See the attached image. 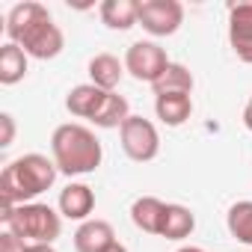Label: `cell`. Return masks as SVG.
<instances>
[{"instance_id": "1", "label": "cell", "mask_w": 252, "mask_h": 252, "mask_svg": "<svg viewBox=\"0 0 252 252\" xmlns=\"http://www.w3.org/2000/svg\"><path fill=\"white\" fill-rule=\"evenodd\" d=\"M6 36L33 60H54V57H60L63 45H65L63 30L54 24L51 12L42 3H33V0H24V3L9 9Z\"/></svg>"}, {"instance_id": "2", "label": "cell", "mask_w": 252, "mask_h": 252, "mask_svg": "<svg viewBox=\"0 0 252 252\" xmlns=\"http://www.w3.org/2000/svg\"><path fill=\"white\" fill-rule=\"evenodd\" d=\"M57 172L60 169H57L54 158L48 160L39 152L21 155L0 172V199H3V205H27L54 187Z\"/></svg>"}, {"instance_id": "3", "label": "cell", "mask_w": 252, "mask_h": 252, "mask_svg": "<svg viewBox=\"0 0 252 252\" xmlns=\"http://www.w3.org/2000/svg\"><path fill=\"white\" fill-rule=\"evenodd\" d=\"M51 155L54 163L63 175H89L101 166L104 160V149L98 143V137L77 122H65L54 131L51 137Z\"/></svg>"}, {"instance_id": "4", "label": "cell", "mask_w": 252, "mask_h": 252, "mask_svg": "<svg viewBox=\"0 0 252 252\" xmlns=\"http://www.w3.org/2000/svg\"><path fill=\"white\" fill-rule=\"evenodd\" d=\"M0 220L6 222L12 234L30 243H54L63 231V220L51 205L27 202V205H3Z\"/></svg>"}, {"instance_id": "5", "label": "cell", "mask_w": 252, "mask_h": 252, "mask_svg": "<svg viewBox=\"0 0 252 252\" xmlns=\"http://www.w3.org/2000/svg\"><path fill=\"white\" fill-rule=\"evenodd\" d=\"M119 137H122L125 155H128L131 160H137V163H149L160 152V134H158L155 125L149 119H143V116H128V122L119 128Z\"/></svg>"}, {"instance_id": "6", "label": "cell", "mask_w": 252, "mask_h": 252, "mask_svg": "<svg viewBox=\"0 0 252 252\" xmlns=\"http://www.w3.org/2000/svg\"><path fill=\"white\" fill-rule=\"evenodd\" d=\"M169 68V57L158 42H134L125 51V71L140 83H158Z\"/></svg>"}, {"instance_id": "7", "label": "cell", "mask_w": 252, "mask_h": 252, "mask_svg": "<svg viewBox=\"0 0 252 252\" xmlns=\"http://www.w3.org/2000/svg\"><path fill=\"white\" fill-rule=\"evenodd\" d=\"M184 24V6L178 0H143L140 27L152 36H172Z\"/></svg>"}, {"instance_id": "8", "label": "cell", "mask_w": 252, "mask_h": 252, "mask_svg": "<svg viewBox=\"0 0 252 252\" xmlns=\"http://www.w3.org/2000/svg\"><path fill=\"white\" fill-rule=\"evenodd\" d=\"M228 45L240 63L252 65V0L228 6Z\"/></svg>"}, {"instance_id": "9", "label": "cell", "mask_w": 252, "mask_h": 252, "mask_svg": "<svg viewBox=\"0 0 252 252\" xmlns=\"http://www.w3.org/2000/svg\"><path fill=\"white\" fill-rule=\"evenodd\" d=\"M116 243V231L107 220H86L74 231V249L77 252H107Z\"/></svg>"}, {"instance_id": "10", "label": "cell", "mask_w": 252, "mask_h": 252, "mask_svg": "<svg viewBox=\"0 0 252 252\" xmlns=\"http://www.w3.org/2000/svg\"><path fill=\"white\" fill-rule=\"evenodd\" d=\"M92 211H95V193H92L89 184H68L60 193V214L65 220L86 222Z\"/></svg>"}, {"instance_id": "11", "label": "cell", "mask_w": 252, "mask_h": 252, "mask_svg": "<svg viewBox=\"0 0 252 252\" xmlns=\"http://www.w3.org/2000/svg\"><path fill=\"white\" fill-rule=\"evenodd\" d=\"M163 214H166V202H160L158 196H140L131 205V220L140 231L146 234H160L163 225Z\"/></svg>"}, {"instance_id": "12", "label": "cell", "mask_w": 252, "mask_h": 252, "mask_svg": "<svg viewBox=\"0 0 252 252\" xmlns=\"http://www.w3.org/2000/svg\"><path fill=\"white\" fill-rule=\"evenodd\" d=\"M101 21L110 30H131L140 24V3L137 0H104Z\"/></svg>"}, {"instance_id": "13", "label": "cell", "mask_w": 252, "mask_h": 252, "mask_svg": "<svg viewBox=\"0 0 252 252\" xmlns=\"http://www.w3.org/2000/svg\"><path fill=\"white\" fill-rule=\"evenodd\" d=\"M122 74H125V63H119V57L113 54H95L89 60V77L104 92H116Z\"/></svg>"}, {"instance_id": "14", "label": "cell", "mask_w": 252, "mask_h": 252, "mask_svg": "<svg viewBox=\"0 0 252 252\" xmlns=\"http://www.w3.org/2000/svg\"><path fill=\"white\" fill-rule=\"evenodd\" d=\"M104 95H107V92L98 89L95 83H80V86H74V89L68 92V98H65V110H68L71 116H77V119H89V122H92V116L98 113Z\"/></svg>"}, {"instance_id": "15", "label": "cell", "mask_w": 252, "mask_h": 252, "mask_svg": "<svg viewBox=\"0 0 252 252\" xmlns=\"http://www.w3.org/2000/svg\"><path fill=\"white\" fill-rule=\"evenodd\" d=\"M155 113L163 125L178 128L193 116V98L190 95H158L155 98Z\"/></svg>"}, {"instance_id": "16", "label": "cell", "mask_w": 252, "mask_h": 252, "mask_svg": "<svg viewBox=\"0 0 252 252\" xmlns=\"http://www.w3.org/2000/svg\"><path fill=\"white\" fill-rule=\"evenodd\" d=\"M193 228H196V217H193L190 208H184V205H166L160 237H166V240H184V237L193 234Z\"/></svg>"}, {"instance_id": "17", "label": "cell", "mask_w": 252, "mask_h": 252, "mask_svg": "<svg viewBox=\"0 0 252 252\" xmlns=\"http://www.w3.org/2000/svg\"><path fill=\"white\" fill-rule=\"evenodd\" d=\"M24 74H27V54L15 42H6L0 48V83L12 86V83L24 80Z\"/></svg>"}, {"instance_id": "18", "label": "cell", "mask_w": 252, "mask_h": 252, "mask_svg": "<svg viewBox=\"0 0 252 252\" xmlns=\"http://www.w3.org/2000/svg\"><path fill=\"white\" fill-rule=\"evenodd\" d=\"M152 89H155V98L158 95H190L193 92V74H190L187 65L169 63V68L163 71V77Z\"/></svg>"}, {"instance_id": "19", "label": "cell", "mask_w": 252, "mask_h": 252, "mask_svg": "<svg viewBox=\"0 0 252 252\" xmlns=\"http://www.w3.org/2000/svg\"><path fill=\"white\" fill-rule=\"evenodd\" d=\"M128 116H131L128 101L122 95H116V92H107L98 113L92 116V125H98V128H122V125L128 122Z\"/></svg>"}, {"instance_id": "20", "label": "cell", "mask_w": 252, "mask_h": 252, "mask_svg": "<svg viewBox=\"0 0 252 252\" xmlns=\"http://www.w3.org/2000/svg\"><path fill=\"white\" fill-rule=\"evenodd\" d=\"M225 225H228V234L237 243L252 246V199L234 202L228 208V214H225Z\"/></svg>"}, {"instance_id": "21", "label": "cell", "mask_w": 252, "mask_h": 252, "mask_svg": "<svg viewBox=\"0 0 252 252\" xmlns=\"http://www.w3.org/2000/svg\"><path fill=\"white\" fill-rule=\"evenodd\" d=\"M24 249H27V243L18 234H12L9 228L0 234V252H24Z\"/></svg>"}, {"instance_id": "22", "label": "cell", "mask_w": 252, "mask_h": 252, "mask_svg": "<svg viewBox=\"0 0 252 252\" xmlns=\"http://www.w3.org/2000/svg\"><path fill=\"white\" fill-rule=\"evenodd\" d=\"M0 125H3V134H0V146H12V137H15V122H12V116L9 113H3L0 116Z\"/></svg>"}, {"instance_id": "23", "label": "cell", "mask_w": 252, "mask_h": 252, "mask_svg": "<svg viewBox=\"0 0 252 252\" xmlns=\"http://www.w3.org/2000/svg\"><path fill=\"white\" fill-rule=\"evenodd\" d=\"M24 252H57V249H54V243H27Z\"/></svg>"}, {"instance_id": "24", "label": "cell", "mask_w": 252, "mask_h": 252, "mask_svg": "<svg viewBox=\"0 0 252 252\" xmlns=\"http://www.w3.org/2000/svg\"><path fill=\"white\" fill-rule=\"evenodd\" d=\"M243 125H246V131H252V98H249L246 107H243Z\"/></svg>"}, {"instance_id": "25", "label": "cell", "mask_w": 252, "mask_h": 252, "mask_svg": "<svg viewBox=\"0 0 252 252\" xmlns=\"http://www.w3.org/2000/svg\"><path fill=\"white\" fill-rule=\"evenodd\" d=\"M107 252H128V246H122V243H119V240H116V243H113V246H110V249H107Z\"/></svg>"}, {"instance_id": "26", "label": "cell", "mask_w": 252, "mask_h": 252, "mask_svg": "<svg viewBox=\"0 0 252 252\" xmlns=\"http://www.w3.org/2000/svg\"><path fill=\"white\" fill-rule=\"evenodd\" d=\"M178 252H205V249H199V246H181Z\"/></svg>"}]
</instances>
